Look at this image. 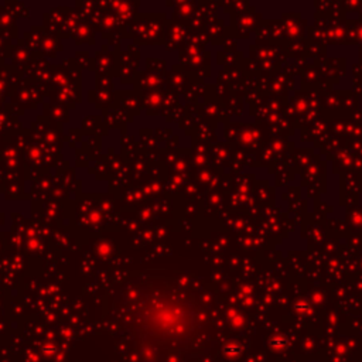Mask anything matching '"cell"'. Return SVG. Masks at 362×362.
<instances>
[{"label":"cell","mask_w":362,"mask_h":362,"mask_svg":"<svg viewBox=\"0 0 362 362\" xmlns=\"http://www.w3.org/2000/svg\"><path fill=\"white\" fill-rule=\"evenodd\" d=\"M224 352L228 357H236V355L241 354V348L236 344H228L224 348Z\"/></svg>","instance_id":"6da1fadb"}]
</instances>
